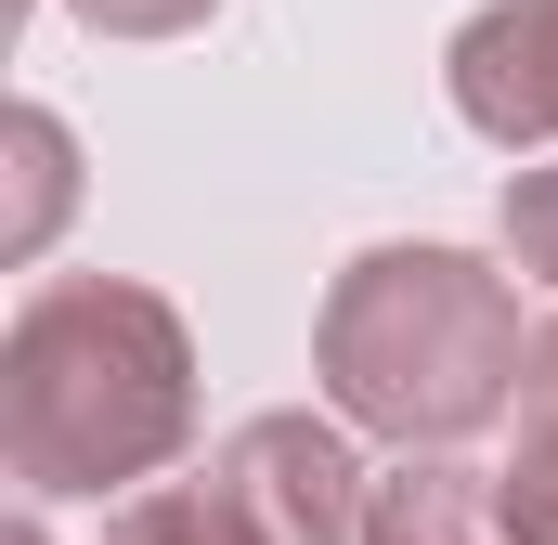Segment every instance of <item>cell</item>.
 Listing matches in <instances>:
<instances>
[{
    "instance_id": "cell-9",
    "label": "cell",
    "mask_w": 558,
    "mask_h": 545,
    "mask_svg": "<svg viewBox=\"0 0 558 545\" xmlns=\"http://www.w3.org/2000/svg\"><path fill=\"white\" fill-rule=\"evenodd\" d=\"M507 261H520V272H546V286H558V156L507 182Z\"/></svg>"
},
{
    "instance_id": "cell-4",
    "label": "cell",
    "mask_w": 558,
    "mask_h": 545,
    "mask_svg": "<svg viewBox=\"0 0 558 545\" xmlns=\"http://www.w3.org/2000/svg\"><path fill=\"white\" fill-rule=\"evenodd\" d=\"M454 118L507 156L558 143V0H494L454 39Z\"/></svg>"
},
{
    "instance_id": "cell-7",
    "label": "cell",
    "mask_w": 558,
    "mask_h": 545,
    "mask_svg": "<svg viewBox=\"0 0 558 545\" xmlns=\"http://www.w3.org/2000/svg\"><path fill=\"white\" fill-rule=\"evenodd\" d=\"M105 545H260V520L221 494V468L208 481H156V494H131L118 520H105Z\"/></svg>"
},
{
    "instance_id": "cell-1",
    "label": "cell",
    "mask_w": 558,
    "mask_h": 545,
    "mask_svg": "<svg viewBox=\"0 0 558 545\" xmlns=\"http://www.w3.org/2000/svg\"><path fill=\"white\" fill-rule=\"evenodd\" d=\"M182 428H195V351H182L169 299H143L118 272H65L13 312V351H0L13 481L118 494V481L182 455Z\"/></svg>"
},
{
    "instance_id": "cell-3",
    "label": "cell",
    "mask_w": 558,
    "mask_h": 545,
    "mask_svg": "<svg viewBox=\"0 0 558 545\" xmlns=\"http://www.w3.org/2000/svg\"><path fill=\"white\" fill-rule=\"evenodd\" d=\"M221 494L260 520V545H364V507H377L364 455L325 415H247L221 441Z\"/></svg>"
},
{
    "instance_id": "cell-10",
    "label": "cell",
    "mask_w": 558,
    "mask_h": 545,
    "mask_svg": "<svg viewBox=\"0 0 558 545\" xmlns=\"http://www.w3.org/2000/svg\"><path fill=\"white\" fill-rule=\"evenodd\" d=\"M78 13H92L105 39H182V26H208L221 0H78Z\"/></svg>"
},
{
    "instance_id": "cell-6",
    "label": "cell",
    "mask_w": 558,
    "mask_h": 545,
    "mask_svg": "<svg viewBox=\"0 0 558 545\" xmlns=\"http://www.w3.org/2000/svg\"><path fill=\"white\" fill-rule=\"evenodd\" d=\"M507 545H558V325H533V364H520V455L494 481Z\"/></svg>"
},
{
    "instance_id": "cell-8",
    "label": "cell",
    "mask_w": 558,
    "mask_h": 545,
    "mask_svg": "<svg viewBox=\"0 0 558 545\" xmlns=\"http://www.w3.org/2000/svg\"><path fill=\"white\" fill-rule=\"evenodd\" d=\"M13 182H26V195H13V261H39V234H52V208H65V131H52L39 105L13 118Z\"/></svg>"
},
{
    "instance_id": "cell-5",
    "label": "cell",
    "mask_w": 558,
    "mask_h": 545,
    "mask_svg": "<svg viewBox=\"0 0 558 545\" xmlns=\"http://www.w3.org/2000/svg\"><path fill=\"white\" fill-rule=\"evenodd\" d=\"M364 545H507V507H494V481H468V468L416 455L403 481H377Z\"/></svg>"
},
{
    "instance_id": "cell-2",
    "label": "cell",
    "mask_w": 558,
    "mask_h": 545,
    "mask_svg": "<svg viewBox=\"0 0 558 545\" xmlns=\"http://www.w3.org/2000/svg\"><path fill=\"white\" fill-rule=\"evenodd\" d=\"M325 390L351 428H390L403 455H441L468 428L520 403V299L507 272H481L468 247H364L325 299V338H312Z\"/></svg>"
}]
</instances>
